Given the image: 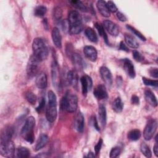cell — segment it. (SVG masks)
<instances>
[{
	"label": "cell",
	"instance_id": "47",
	"mask_svg": "<svg viewBox=\"0 0 158 158\" xmlns=\"http://www.w3.org/2000/svg\"><path fill=\"white\" fill-rule=\"evenodd\" d=\"M116 17L121 22H125L127 20V17L121 12H117L116 14Z\"/></svg>",
	"mask_w": 158,
	"mask_h": 158
},
{
	"label": "cell",
	"instance_id": "37",
	"mask_svg": "<svg viewBox=\"0 0 158 158\" xmlns=\"http://www.w3.org/2000/svg\"><path fill=\"white\" fill-rule=\"evenodd\" d=\"M83 30V25H76V26H73V27H69V33L71 35H77L79 34L81 31Z\"/></svg>",
	"mask_w": 158,
	"mask_h": 158
},
{
	"label": "cell",
	"instance_id": "2",
	"mask_svg": "<svg viewBox=\"0 0 158 158\" xmlns=\"http://www.w3.org/2000/svg\"><path fill=\"white\" fill-rule=\"evenodd\" d=\"M32 49L33 55L41 62L48 58L49 54L48 48L43 39L40 38H35L32 43Z\"/></svg>",
	"mask_w": 158,
	"mask_h": 158
},
{
	"label": "cell",
	"instance_id": "7",
	"mask_svg": "<svg viewBox=\"0 0 158 158\" xmlns=\"http://www.w3.org/2000/svg\"><path fill=\"white\" fill-rule=\"evenodd\" d=\"M0 152L2 156L6 157H13L15 153V145L12 140L0 144Z\"/></svg>",
	"mask_w": 158,
	"mask_h": 158
},
{
	"label": "cell",
	"instance_id": "14",
	"mask_svg": "<svg viewBox=\"0 0 158 158\" xmlns=\"http://www.w3.org/2000/svg\"><path fill=\"white\" fill-rule=\"evenodd\" d=\"M122 61L123 64V69L127 74L131 78H134L136 76V72L135 70V67L132 62L128 59H122Z\"/></svg>",
	"mask_w": 158,
	"mask_h": 158
},
{
	"label": "cell",
	"instance_id": "42",
	"mask_svg": "<svg viewBox=\"0 0 158 158\" xmlns=\"http://www.w3.org/2000/svg\"><path fill=\"white\" fill-rule=\"evenodd\" d=\"M53 15L55 19L59 20L60 19L62 15V10L60 7H56L54 9L53 11Z\"/></svg>",
	"mask_w": 158,
	"mask_h": 158
},
{
	"label": "cell",
	"instance_id": "10",
	"mask_svg": "<svg viewBox=\"0 0 158 158\" xmlns=\"http://www.w3.org/2000/svg\"><path fill=\"white\" fill-rule=\"evenodd\" d=\"M81 17L78 11L72 10L69 12L68 16L69 27L81 25Z\"/></svg>",
	"mask_w": 158,
	"mask_h": 158
},
{
	"label": "cell",
	"instance_id": "36",
	"mask_svg": "<svg viewBox=\"0 0 158 158\" xmlns=\"http://www.w3.org/2000/svg\"><path fill=\"white\" fill-rule=\"evenodd\" d=\"M25 97L27 101L31 104H35L36 101V96L31 91H27L25 93Z\"/></svg>",
	"mask_w": 158,
	"mask_h": 158
},
{
	"label": "cell",
	"instance_id": "8",
	"mask_svg": "<svg viewBox=\"0 0 158 158\" xmlns=\"http://www.w3.org/2000/svg\"><path fill=\"white\" fill-rule=\"evenodd\" d=\"M80 82L81 85V91L83 96H86L88 91H89L93 86V81L91 78L87 75H83L80 78Z\"/></svg>",
	"mask_w": 158,
	"mask_h": 158
},
{
	"label": "cell",
	"instance_id": "49",
	"mask_svg": "<svg viewBox=\"0 0 158 158\" xmlns=\"http://www.w3.org/2000/svg\"><path fill=\"white\" fill-rule=\"evenodd\" d=\"M131 102L133 104L139 105V98L136 95H133L131 98Z\"/></svg>",
	"mask_w": 158,
	"mask_h": 158
},
{
	"label": "cell",
	"instance_id": "45",
	"mask_svg": "<svg viewBox=\"0 0 158 158\" xmlns=\"http://www.w3.org/2000/svg\"><path fill=\"white\" fill-rule=\"evenodd\" d=\"M102 145V139L101 138L99 139V140L98 141V142L97 143V144H96L95 147H94V152H95V156H98V154L100 152V150L101 149Z\"/></svg>",
	"mask_w": 158,
	"mask_h": 158
},
{
	"label": "cell",
	"instance_id": "4",
	"mask_svg": "<svg viewBox=\"0 0 158 158\" xmlns=\"http://www.w3.org/2000/svg\"><path fill=\"white\" fill-rule=\"evenodd\" d=\"M35 118L33 116L28 117L26 119L20 131L21 135L23 139L30 144L33 143L34 141V127L35 126Z\"/></svg>",
	"mask_w": 158,
	"mask_h": 158
},
{
	"label": "cell",
	"instance_id": "34",
	"mask_svg": "<svg viewBox=\"0 0 158 158\" xmlns=\"http://www.w3.org/2000/svg\"><path fill=\"white\" fill-rule=\"evenodd\" d=\"M126 27L128 30H129L130 31H131L134 35H135L137 37H138V38H139L141 41H145L146 40V37L140 32L138 30H137L135 28L133 27L132 26L130 25H126Z\"/></svg>",
	"mask_w": 158,
	"mask_h": 158
},
{
	"label": "cell",
	"instance_id": "29",
	"mask_svg": "<svg viewBox=\"0 0 158 158\" xmlns=\"http://www.w3.org/2000/svg\"><path fill=\"white\" fill-rule=\"evenodd\" d=\"M141 137V132L138 129H133L128 131L127 134V138L133 141L138 140Z\"/></svg>",
	"mask_w": 158,
	"mask_h": 158
},
{
	"label": "cell",
	"instance_id": "41",
	"mask_svg": "<svg viewBox=\"0 0 158 158\" xmlns=\"http://www.w3.org/2000/svg\"><path fill=\"white\" fill-rule=\"evenodd\" d=\"M132 54H133V57L136 61L141 62L144 60L143 56L139 51L136 50H133Z\"/></svg>",
	"mask_w": 158,
	"mask_h": 158
},
{
	"label": "cell",
	"instance_id": "46",
	"mask_svg": "<svg viewBox=\"0 0 158 158\" xmlns=\"http://www.w3.org/2000/svg\"><path fill=\"white\" fill-rule=\"evenodd\" d=\"M149 73L150 75L155 78H157L158 77V69L157 68H152L149 70Z\"/></svg>",
	"mask_w": 158,
	"mask_h": 158
},
{
	"label": "cell",
	"instance_id": "6",
	"mask_svg": "<svg viewBox=\"0 0 158 158\" xmlns=\"http://www.w3.org/2000/svg\"><path fill=\"white\" fill-rule=\"evenodd\" d=\"M157 128V122L156 119L151 118L146 123L143 131V137L145 140L151 139Z\"/></svg>",
	"mask_w": 158,
	"mask_h": 158
},
{
	"label": "cell",
	"instance_id": "33",
	"mask_svg": "<svg viewBox=\"0 0 158 158\" xmlns=\"http://www.w3.org/2000/svg\"><path fill=\"white\" fill-rule=\"evenodd\" d=\"M140 151L141 152H142V154L146 157H152V152H151V151L149 148V147L148 146V145L143 142L141 143V145H140Z\"/></svg>",
	"mask_w": 158,
	"mask_h": 158
},
{
	"label": "cell",
	"instance_id": "15",
	"mask_svg": "<svg viewBox=\"0 0 158 158\" xmlns=\"http://www.w3.org/2000/svg\"><path fill=\"white\" fill-rule=\"evenodd\" d=\"M93 94L95 98L99 100L105 99L108 98V94L106 87L104 85H98L93 91Z\"/></svg>",
	"mask_w": 158,
	"mask_h": 158
},
{
	"label": "cell",
	"instance_id": "25",
	"mask_svg": "<svg viewBox=\"0 0 158 158\" xmlns=\"http://www.w3.org/2000/svg\"><path fill=\"white\" fill-rule=\"evenodd\" d=\"M124 39H125V41L127 44L126 45L128 46L129 47L133 48V49H136L139 47L138 42L131 35L125 33L124 35Z\"/></svg>",
	"mask_w": 158,
	"mask_h": 158
},
{
	"label": "cell",
	"instance_id": "22",
	"mask_svg": "<svg viewBox=\"0 0 158 158\" xmlns=\"http://www.w3.org/2000/svg\"><path fill=\"white\" fill-rule=\"evenodd\" d=\"M96 6L97 8L100 12V14L105 17H109L110 15L109 10L107 9V7L106 6V2L103 0H99L96 2Z\"/></svg>",
	"mask_w": 158,
	"mask_h": 158
},
{
	"label": "cell",
	"instance_id": "31",
	"mask_svg": "<svg viewBox=\"0 0 158 158\" xmlns=\"http://www.w3.org/2000/svg\"><path fill=\"white\" fill-rule=\"evenodd\" d=\"M30 155V150L25 147H20L17 151V156L20 158H27Z\"/></svg>",
	"mask_w": 158,
	"mask_h": 158
},
{
	"label": "cell",
	"instance_id": "16",
	"mask_svg": "<svg viewBox=\"0 0 158 158\" xmlns=\"http://www.w3.org/2000/svg\"><path fill=\"white\" fill-rule=\"evenodd\" d=\"M84 126H85L84 116L81 112H78L75 118L74 127L78 132L82 133L84 130Z\"/></svg>",
	"mask_w": 158,
	"mask_h": 158
},
{
	"label": "cell",
	"instance_id": "38",
	"mask_svg": "<svg viewBox=\"0 0 158 158\" xmlns=\"http://www.w3.org/2000/svg\"><path fill=\"white\" fill-rule=\"evenodd\" d=\"M142 80L143 83L146 86L157 87L158 85V81L157 80H151L149 78H147L146 77H143Z\"/></svg>",
	"mask_w": 158,
	"mask_h": 158
},
{
	"label": "cell",
	"instance_id": "39",
	"mask_svg": "<svg viewBox=\"0 0 158 158\" xmlns=\"http://www.w3.org/2000/svg\"><path fill=\"white\" fill-rule=\"evenodd\" d=\"M121 152V149L118 146H115L114 147L111 149L110 151V155L109 157L111 158H114V157H117Z\"/></svg>",
	"mask_w": 158,
	"mask_h": 158
},
{
	"label": "cell",
	"instance_id": "51",
	"mask_svg": "<svg viewBox=\"0 0 158 158\" xmlns=\"http://www.w3.org/2000/svg\"><path fill=\"white\" fill-rule=\"evenodd\" d=\"M153 151H154V153L155 156L156 157H158V146H157V143H156L155 145L154 146Z\"/></svg>",
	"mask_w": 158,
	"mask_h": 158
},
{
	"label": "cell",
	"instance_id": "18",
	"mask_svg": "<svg viewBox=\"0 0 158 158\" xmlns=\"http://www.w3.org/2000/svg\"><path fill=\"white\" fill-rule=\"evenodd\" d=\"M52 39L53 43L57 48H61L62 47V36L60 33V31L58 28H53L51 33Z\"/></svg>",
	"mask_w": 158,
	"mask_h": 158
},
{
	"label": "cell",
	"instance_id": "19",
	"mask_svg": "<svg viewBox=\"0 0 158 158\" xmlns=\"http://www.w3.org/2000/svg\"><path fill=\"white\" fill-rule=\"evenodd\" d=\"M49 136L46 134H44V133L41 134L36 141V145L35 147V150L36 151H38L41 149L42 148H43L48 144V143L49 142Z\"/></svg>",
	"mask_w": 158,
	"mask_h": 158
},
{
	"label": "cell",
	"instance_id": "9",
	"mask_svg": "<svg viewBox=\"0 0 158 158\" xmlns=\"http://www.w3.org/2000/svg\"><path fill=\"white\" fill-rule=\"evenodd\" d=\"M103 27L106 31L112 36H117L119 34V28L117 25L110 20H105L103 21Z\"/></svg>",
	"mask_w": 158,
	"mask_h": 158
},
{
	"label": "cell",
	"instance_id": "32",
	"mask_svg": "<svg viewBox=\"0 0 158 158\" xmlns=\"http://www.w3.org/2000/svg\"><path fill=\"white\" fill-rule=\"evenodd\" d=\"M47 12V8L43 5H39L36 6L34 9V15L36 17H43Z\"/></svg>",
	"mask_w": 158,
	"mask_h": 158
},
{
	"label": "cell",
	"instance_id": "17",
	"mask_svg": "<svg viewBox=\"0 0 158 158\" xmlns=\"http://www.w3.org/2000/svg\"><path fill=\"white\" fill-rule=\"evenodd\" d=\"M98 118L102 128H104L107 122V112L104 105L100 104L98 107Z\"/></svg>",
	"mask_w": 158,
	"mask_h": 158
},
{
	"label": "cell",
	"instance_id": "50",
	"mask_svg": "<svg viewBox=\"0 0 158 158\" xmlns=\"http://www.w3.org/2000/svg\"><path fill=\"white\" fill-rule=\"evenodd\" d=\"M119 49L121 51H123L125 52H128L129 49L128 48V47L127 46V45L125 44V43L123 41H121L120 43L119 44Z\"/></svg>",
	"mask_w": 158,
	"mask_h": 158
},
{
	"label": "cell",
	"instance_id": "48",
	"mask_svg": "<svg viewBox=\"0 0 158 158\" xmlns=\"http://www.w3.org/2000/svg\"><path fill=\"white\" fill-rule=\"evenodd\" d=\"M62 30L65 31H69V23L68 20H63L61 23Z\"/></svg>",
	"mask_w": 158,
	"mask_h": 158
},
{
	"label": "cell",
	"instance_id": "44",
	"mask_svg": "<svg viewBox=\"0 0 158 158\" xmlns=\"http://www.w3.org/2000/svg\"><path fill=\"white\" fill-rule=\"evenodd\" d=\"M91 123L92 124V125L93 126V127L97 130V131H100V127L99 126V124H98V120L96 117L95 115H93L91 117Z\"/></svg>",
	"mask_w": 158,
	"mask_h": 158
},
{
	"label": "cell",
	"instance_id": "24",
	"mask_svg": "<svg viewBox=\"0 0 158 158\" xmlns=\"http://www.w3.org/2000/svg\"><path fill=\"white\" fill-rule=\"evenodd\" d=\"M67 79L68 83L70 85H72L73 86H77L78 83V80L77 72L75 70L69 71L67 75Z\"/></svg>",
	"mask_w": 158,
	"mask_h": 158
},
{
	"label": "cell",
	"instance_id": "13",
	"mask_svg": "<svg viewBox=\"0 0 158 158\" xmlns=\"http://www.w3.org/2000/svg\"><path fill=\"white\" fill-rule=\"evenodd\" d=\"M83 52L85 57L91 62H95L98 57L96 49L93 46H86L83 48Z\"/></svg>",
	"mask_w": 158,
	"mask_h": 158
},
{
	"label": "cell",
	"instance_id": "43",
	"mask_svg": "<svg viewBox=\"0 0 158 158\" xmlns=\"http://www.w3.org/2000/svg\"><path fill=\"white\" fill-rule=\"evenodd\" d=\"M45 104H46L45 98H41V100H40V101L39 105H38V107H36V112H37L38 113H41V112L43 110V109H44V107H45Z\"/></svg>",
	"mask_w": 158,
	"mask_h": 158
},
{
	"label": "cell",
	"instance_id": "20",
	"mask_svg": "<svg viewBox=\"0 0 158 158\" xmlns=\"http://www.w3.org/2000/svg\"><path fill=\"white\" fill-rule=\"evenodd\" d=\"M144 98L146 102L152 107H157V101L156 97L154 93L149 89H147L144 91Z\"/></svg>",
	"mask_w": 158,
	"mask_h": 158
},
{
	"label": "cell",
	"instance_id": "35",
	"mask_svg": "<svg viewBox=\"0 0 158 158\" xmlns=\"http://www.w3.org/2000/svg\"><path fill=\"white\" fill-rule=\"evenodd\" d=\"M70 3L72 5L77 8V9H79L82 12H87V7L85 6V5L83 4V3L80 1H70Z\"/></svg>",
	"mask_w": 158,
	"mask_h": 158
},
{
	"label": "cell",
	"instance_id": "30",
	"mask_svg": "<svg viewBox=\"0 0 158 158\" xmlns=\"http://www.w3.org/2000/svg\"><path fill=\"white\" fill-rule=\"evenodd\" d=\"M94 27L97 29V30H98V31L99 33V35L104 38L106 43V44H109L107 35L106 33V31L104 30V28L103 25H102L101 24L99 23L98 22H96L94 23Z\"/></svg>",
	"mask_w": 158,
	"mask_h": 158
},
{
	"label": "cell",
	"instance_id": "52",
	"mask_svg": "<svg viewBox=\"0 0 158 158\" xmlns=\"http://www.w3.org/2000/svg\"><path fill=\"white\" fill-rule=\"evenodd\" d=\"M96 156L94 154V153H93L92 152H89L88 153V154L87 155V157H94Z\"/></svg>",
	"mask_w": 158,
	"mask_h": 158
},
{
	"label": "cell",
	"instance_id": "23",
	"mask_svg": "<svg viewBox=\"0 0 158 158\" xmlns=\"http://www.w3.org/2000/svg\"><path fill=\"white\" fill-rule=\"evenodd\" d=\"M71 59L72 61L73 64V65L75 66V67L78 69H83L85 65V62L81 57V56L78 54V53L74 52L71 54Z\"/></svg>",
	"mask_w": 158,
	"mask_h": 158
},
{
	"label": "cell",
	"instance_id": "40",
	"mask_svg": "<svg viewBox=\"0 0 158 158\" xmlns=\"http://www.w3.org/2000/svg\"><path fill=\"white\" fill-rule=\"evenodd\" d=\"M106 6H107V9L110 12H111L112 13H115L118 10L117 7L116 6L115 4L112 1H109L106 2Z\"/></svg>",
	"mask_w": 158,
	"mask_h": 158
},
{
	"label": "cell",
	"instance_id": "3",
	"mask_svg": "<svg viewBox=\"0 0 158 158\" xmlns=\"http://www.w3.org/2000/svg\"><path fill=\"white\" fill-rule=\"evenodd\" d=\"M78 107V98L73 93H67L61 99L60 108L62 110H66L69 113L75 112Z\"/></svg>",
	"mask_w": 158,
	"mask_h": 158
},
{
	"label": "cell",
	"instance_id": "21",
	"mask_svg": "<svg viewBox=\"0 0 158 158\" xmlns=\"http://www.w3.org/2000/svg\"><path fill=\"white\" fill-rule=\"evenodd\" d=\"M36 85L40 89H44L48 85L47 76L45 73L41 72L39 73L36 78Z\"/></svg>",
	"mask_w": 158,
	"mask_h": 158
},
{
	"label": "cell",
	"instance_id": "28",
	"mask_svg": "<svg viewBox=\"0 0 158 158\" xmlns=\"http://www.w3.org/2000/svg\"><path fill=\"white\" fill-rule=\"evenodd\" d=\"M112 109L117 113H120L122 111L123 108V102L120 98H117L112 102Z\"/></svg>",
	"mask_w": 158,
	"mask_h": 158
},
{
	"label": "cell",
	"instance_id": "12",
	"mask_svg": "<svg viewBox=\"0 0 158 158\" xmlns=\"http://www.w3.org/2000/svg\"><path fill=\"white\" fill-rule=\"evenodd\" d=\"M99 72H100L101 77L102 80L104 81V82L108 86H110L112 84L113 80H112V75L110 70L107 67L105 66H102L100 68Z\"/></svg>",
	"mask_w": 158,
	"mask_h": 158
},
{
	"label": "cell",
	"instance_id": "27",
	"mask_svg": "<svg viewBox=\"0 0 158 158\" xmlns=\"http://www.w3.org/2000/svg\"><path fill=\"white\" fill-rule=\"evenodd\" d=\"M85 34L86 36L88 38V39L89 41H91V42L96 43L98 41V36H97L95 31L93 28H91L90 27L86 28L85 30Z\"/></svg>",
	"mask_w": 158,
	"mask_h": 158
},
{
	"label": "cell",
	"instance_id": "26",
	"mask_svg": "<svg viewBox=\"0 0 158 158\" xmlns=\"http://www.w3.org/2000/svg\"><path fill=\"white\" fill-rule=\"evenodd\" d=\"M52 81L54 85H59V70H58V67H57V64L56 62H53L52 64Z\"/></svg>",
	"mask_w": 158,
	"mask_h": 158
},
{
	"label": "cell",
	"instance_id": "5",
	"mask_svg": "<svg viewBox=\"0 0 158 158\" xmlns=\"http://www.w3.org/2000/svg\"><path fill=\"white\" fill-rule=\"evenodd\" d=\"M40 62L41 61L34 55L29 58L27 65V73L29 78H32L38 73Z\"/></svg>",
	"mask_w": 158,
	"mask_h": 158
},
{
	"label": "cell",
	"instance_id": "1",
	"mask_svg": "<svg viewBox=\"0 0 158 158\" xmlns=\"http://www.w3.org/2000/svg\"><path fill=\"white\" fill-rule=\"evenodd\" d=\"M48 104L46 110V117L50 123H53L57 118V98L55 93L50 90L48 94Z\"/></svg>",
	"mask_w": 158,
	"mask_h": 158
},
{
	"label": "cell",
	"instance_id": "11",
	"mask_svg": "<svg viewBox=\"0 0 158 158\" xmlns=\"http://www.w3.org/2000/svg\"><path fill=\"white\" fill-rule=\"evenodd\" d=\"M14 133V128L10 125H6L3 128L1 133V143H4L11 140Z\"/></svg>",
	"mask_w": 158,
	"mask_h": 158
}]
</instances>
